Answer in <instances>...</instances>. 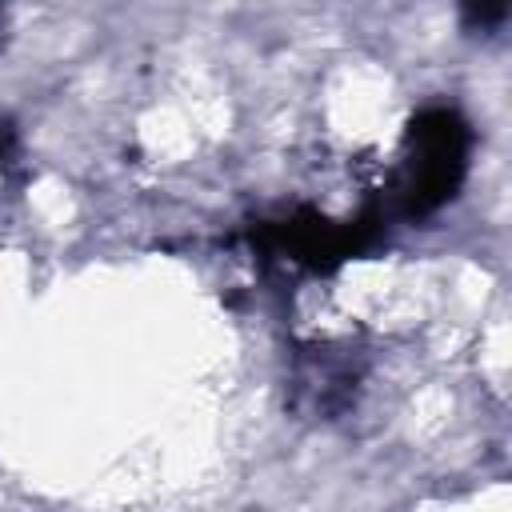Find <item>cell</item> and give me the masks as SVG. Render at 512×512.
<instances>
[{"label": "cell", "mask_w": 512, "mask_h": 512, "mask_svg": "<svg viewBox=\"0 0 512 512\" xmlns=\"http://www.w3.org/2000/svg\"><path fill=\"white\" fill-rule=\"evenodd\" d=\"M468 156V120L448 104L420 108L404 128V148L396 164V208L408 220H424L452 204L468 176Z\"/></svg>", "instance_id": "cell-1"}, {"label": "cell", "mask_w": 512, "mask_h": 512, "mask_svg": "<svg viewBox=\"0 0 512 512\" xmlns=\"http://www.w3.org/2000/svg\"><path fill=\"white\" fill-rule=\"evenodd\" d=\"M264 240L280 256L320 268V264H336V260H344L360 248V224L344 228V224H332L316 212H300V216H288L280 224H268Z\"/></svg>", "instance_id": "cell-2"}, {"label": "cell", "mask_w": 512, "mask_h": 512, "mask_svg": "<svg viewBox=\"0 0 512 512\" xmlns=\"http://www.w3.org/2000/svg\"><path fill=\"white\" fill-rule=\"evenodd\" d=\"M456 4L472 32H492L508 20V0H456Z\"/></svg>", "instance_id": "cell-3"}, {"label": "cell", "mask_w": 512, "mask_h": 512, "mask_svg": "<svg viewBox=\"0 0 512 512\" xmlns=\"http://www.w3.org/2000/svg\"><path fill=\"white\" fill-rule=\"evenodd\" d=\"M8 148H12V128H8V120H0V160L8 156Z\"/></svg>", "instance_id": "cell-4"}]
</instances>
